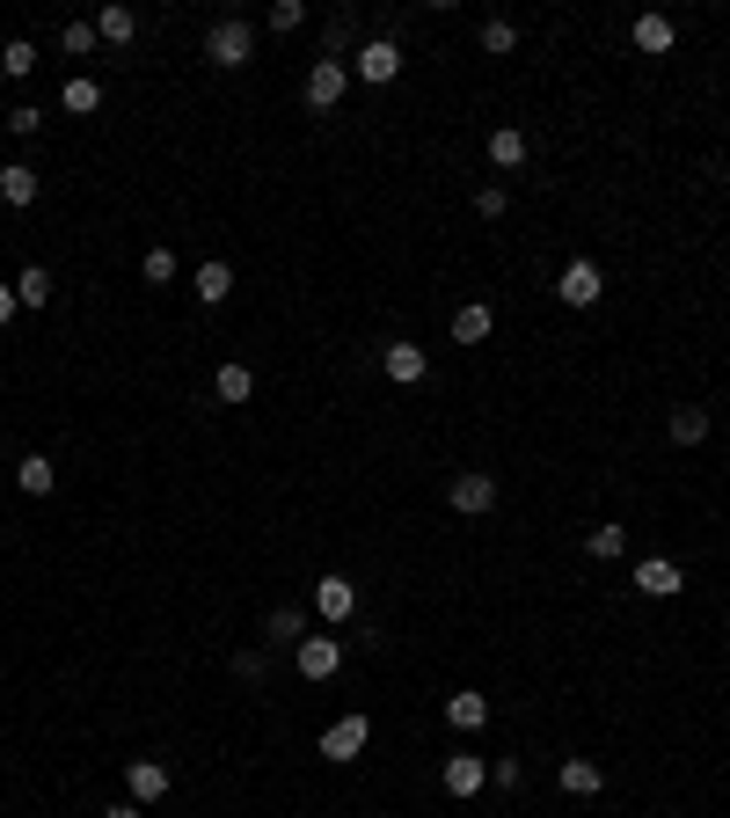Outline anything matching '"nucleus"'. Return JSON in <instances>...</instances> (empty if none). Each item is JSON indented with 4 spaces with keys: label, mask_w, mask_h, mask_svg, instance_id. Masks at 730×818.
Returning a JSON list of instances; mask_svg holds the SVG:
<instances>
[{
    "label": "nucleus",
    "mask_w": 730,
    "mask_h": 818,
    "mask_svg": "<svg viewBox=\"0 0 730 818\" xmlns=\"http://www.w3.org/2000/svg\"><path fill=\"white\" fill-rule=\"evenodd\" d=\"M205 59H212V67H226V73L249 67V59H256V30H249L242 16H220V22L205 30Z\"/></svg>",
    "instance_id": "nucleus-1"
},
{
    "label": "nucleus",
    "mask_w": 730,
    "mask_h": 818,
    "mask_svg": "<svg viewBox=\"0 0 730 818\" xmlns=\"http://www.w3.org/2000/svg\"><path fill=\"white\" fill-rule=\"evenodd\" d=\"M351 73H358L365 88H387L402 73V44H395V37H365L358 52H351Z\"/></svg>",
    "instance_id": "nucleus-2"
},
{
    "label": "nucleus",
    "mask_w": 730,
    "mask_h": 818,
    "mask_svg": "<svg viewBox=\"0 0 730 818\" xmlns=\"http://www.w3.org/2000/svg\"><path fill=\"white\" fill-rule=\"evenodd\" d=\"M446 497H453V512H460V519H483V512L497 505V475H489V468H460Z\"/></svg>",
    "instance_id": "nucleus-3"
},
{
    "label": "nucleus",
    "mask_w": 730,
    "mask_h": 818,
    "mask_svg": "<svg viewBox=\"0 0 730 818\" xmlns=\"http://www.w3.org/2000/svg\"><path fill=\"white\" fill-rule=\"evenodd\" d=\"M365 738H373V716H365V709L336 716L329 731H322V760H358V753H365Z\"/></svg>",
    "instance_id": "nucleus-4"
},
{
    "label": "nucleus",
    "mask_w": 730,
    "mask_h": 818,
    "mask_svg": "<svg viewBox=\"0 0 730 818\" xmlns=\"http://www.w3.org/2000/svg\"><path fill=\"white\" fill-rule=\"evenodd\" d=\"M344 88H351L344 59H314V67H307V110H336V103H344Z\"/></svg>",
    "instance_id": "nucleus-5"
},
{
    "label": "nucleus",
    "mask_w": 730,
    "mask_h": 818,
    "mask_svg": "<svg viewBox=\"0 0 730 818\" xmlns=\"http://www.w3.org/2000/svg\"><path fill=\"white\" fill-rule=\"evenodd\" d=\"M636 593H643V599H679V593H687V570H679L672 556H643V563H636Z\"/></svg>",
    "instance_id": "nucleus-6"
},
{
    "label": "nucleus",
    "mask_w": 730,
    "mask_h": 818,
    "mask_svg": "<svg viewBox=\"0 0 730 818\" xmlns=\"http://www.w3.org/2000/svg\"><path fill=\"white\" fill-rule=\"evenodd\" d=\"M293 665H300V679H336L344 673V644L336 636H307V644H293Z\"/></svg>",
    "instance_id": "nucleus-7"
},
{
    "label": "nucleus",
    "mask_w": 730,
    "mask_h": 818,
    "mask_svg": "<svg viewBox=\"0 0 730 818\" xmlns=\"http://www.w3.org/2000/svg\"><path fill=\"white\" fill-rule=\"evenodd\" d=\"M438 782H446V797H483V782H489L483 753H446V767H438Z\"/></svg>",
    "instance_id": "nucleus-8"
},
{
    "label": "nucleus",
    "mask_w": 730,
    "mask_h": 818,
    "mask_svg": "<svg viewBox=\"0 0 730 818\" xmlns=\"http://www.w3.org/2000/svg\"><path fill=\"white\" fill-rule=\"evenodd\" d=\"M556 293H562V307H599L607 279H599V263H585V256H577L570 271H562V285H556Z\"/></svg>",
    "instance_id": "nucleus-9"
},
{
    "label": "nucleus",
    "mask_w": 730,
    "mask_h": 818,
    "mask_svg": "<svg viewBox=\"0 0 730 818\" xmlns=\"http://www.w3.org/2000/svg\"><path fill=\"white\" fill-rule=\"evenodd\" d=\"M381 366H387V381H402V387H417L424 373H432V358H424V344H409V336H395V344L381 351Z\"/></svg>",
    "instance_id": "nucleus-10"
},
{
    "label": "nucleus",
    "mask_w": 730,
    "mask_h": 818,
    "mask_svg": "<svg viewBox=\"0 0 730 818\" xmlns=\"http://www.w3.org/2000/svg\"><path fill=\"white\" fill-rule=\"evenodd\" d=\"M314 614H322V622H351V614H358V585H351V577H322V585H314Z\"/></svg>",
    "instance_id": "nucleus-11"
},
{
    "label": "nucleus",
    "mask_w": 730,
    "mask_h": 818,
    "mask_svg": "<svg viewBox=\"0 0 730 818\" xmlns=\"http://www.w3.org/2000/svg\"><path fill=\"white\" fill-rule=\"evenodd\" d=\"M124 789H132V804H161L169 797V767L161 760H124Z\"/></svg>",
    "instance_id": "nucleus-12"
},
{
    "label": "nucleus",
    "mask_w": 730,
    "mask_h": 818,
    "mask_svg": "<svg viewBox=\"0 0 730 818\" xmlns=\"http://www.w3.org/2000/svg\"><path fill=\"white\" fill-rule=\"evenodd\" d=\"M497 330V307L489 300H468V307H453V344H483Z\"/></svg>",
    "instance_id": "nucleus-13"
},
{
    "label": "nucleus",
    "mask_w": 730,
    "mask_h": 818,
    "mask_svg": "<svg viewBox=\"0 0 730 818\" xmlns=\"http://www.w3.org/2000/svg\"><path fill=\"white\" fill-rule=\"evenodd\" d=\"M446 724H453V731H483V724H489L483 687H460V695H446Z\"/></svg>",
    "instance_id": "nucleus-14"
},
{
    "label": "nucleus",
    "mask_w": 730,
    "mask_h": 818,
    "mask_svg": "<svg viewBox=\"0 0 730 818\" xmlns=\"http://www.w3.org/2000/svg\"><path fill=\"white\" fill-rule=\"evenodd\" d=\"M52 483H59V468L44 461V453H22V461H16V489H22V497H52Z\"/></svg>",
    "instance_id": "nucleus-15"
},
{
    "label": "nucleus",
    "mask_w": 730,
    "mask_h": 818,
    "mask_svg": "<svg viewBox=\"0 0 730 818\" xmlns=\"http://www.w3.org/2000/svg\"><path fill=\"white\" fill-rule=\"evenodd\" d=\"M0 205H37V169L30 161H8V169H0Z\"/></svg>",
    "instance_id": "nucleus-16"
},
{
    "label": "nucleus",
    "mask_w": 730,
    "mask_h": 818,
    "mask_svg": "<svg viewBox=\"0 0 730 818\" xmlns=\"http://www.w3.org/2000/svg\"><path fill=\"white\" fill-rule=\"evenodd\" d=\"M191 293H197V300H205V307H220V300H226V293H234V263H220V256H212V263H197V279H191Z\"/></svg>",
    "instance_id": "nucleus-17"
},
{
    "label": "nucleus",
    "mask_w": 730,
    "mask_h": 818,
    "mask_svg": "<svg viewBox=\"0 0 730 818\" xmlns=\"http://www.w3.org/2000/svg\"><path fill=\"white\" fill-rule=\"evenodd\" d=\"M489 169H526V132L519 124H497V132H489Z\"/></svg>",
    "instance_id": "nucleus-18"
},
{
    "label": "nucleus",
    "mask_w": 730,
    "mask_h": 818,
    "mask_svg": "<svg viewBox=\"0 0 730 818\" xmlns=\"http://www.w3.org/2000/svg\"><path fill=\"white\" fill-rule=\"evenodd\" d=\"M212 395H220V402H249V395H256V373H249L242 358H226V366L212 373Z\"/></svg>",
    "instance_id": "nucleus-19"
},
{
    "label": "nucleus",
    "mask_w": 730,
    "mask_h": 818,
    "mask_svg": "<svg viewBox=\"0 0 730 818\" xmlns=\"http://www.w3.org/2000/svg\"><path fill=\"white\" fill-rule=\"evenodd\" d=\"M672 16H636V52H650V59H665L672 52Z\"/></svg>",
    "instance_id": "nucleus-20"
},
{
    "label": "nucleus",
    "mask_w": 730,
    "mask_h": 818,
    "mask_svg": "<svg viewBox=\"0 0 730 818\" xmlns=\"http://www.w3.org/2000/svg\"><path fill=\"white\" fill-rule=\"evenodd\" d=\"M665 432H672L679 446H701V438H709V410H701V402H679V410H672V424H665Z\"/></svg>",
    "instance_id": "nucleus-21"
},
{
    "label": "nucleus",
    "mask_w": 730,
    "mask_h": 818,
    "mask_svg": "<svg viewBox=\"0 0 730 818\" xmlns=\"http://www.w3.org/2000/svg\"><path fill=\"white\" fill-rule=\"evenodd\" d=\"M562 789H570V797H599V789H607V767L599 760H562Z\"/></svg>",
    "instance_id": "nucleus-22"
},
{
    "label": "nucleus",
    "mask_w": 730,
    "mask_h": 818,
    "mask_svg": "<svg viewBox=\"0 0 730 818\" xmlns=\"http://www.w3.org/2000/svg\"><path fill=\"white\" fill-rule=\"evenodd\" d=\"M59 103H67L73 118H88V110H103V88L88 81V73H67V88H59Z\"/></svg>",
    "instance_id": "nucleus-23"
},
{
    "label": "nucleus",
    "mask_w": 730,
    "mask_h": 818,
    "mask_svg": "<svg viewBox=\"0 0 730 818\" xmlns=\"http://www.w3.org/2000/svg\"><path fill=\"white\" fill-rule=\"evenodd\" d=\"M263 636H271V644H300V636H307V614H300V607H271Z\"/></svg>",
    "instance_id": "nucleus-24"
},
{
    "label": "nucleus",
    "mask_w": 730,
    "mask_h": 818,
    "mask_svg": "<svg viewBox=\"0 0 730 818\" xmlns=\"http://www.w3.org/2000/svg\"><path fill=\"white\" fill-rule=\"evenodd\" d=\"M132 30H140L132 8H103V16H95V37H103V44H132Z\"/></svg>",
    "instance_id": "nucleus-25"
},
{
    "label": "nucleus",
    "mask_w": 730,
    "mask_h": 818,
    "mask_svg": "<svg viewBox=\"0 0 730 818\" xmlns=\"http://www.w3.org/2000/svg\"><path fill=\"white\" fill-rule=\"evenodd\" d=\"M16 300H22V307H52V271H37V263H30V271L16 279Z\"/></svg>",
    "instance_id": "nucleus-26"
},
{
    "label": "nucleus",
    "mask_w": 730,
    "mask_h": 818,
    "mask_svg": "<svg viewBox=\"0 0 730 818\" xmlns=\"http://www.w3.org/2000/svg\"><path fill=\"white\" fill-rule=\"evenodd\" d=\"M628 548V526H591L585 534V556H599V563H614Z\"/></svg>",
    "instance_id": "nucleus-27"
},
{
    "label": "nucleus",
    "mask_w": 730,
    "mask_h": 818,
    "mask_svg": "<svg viewBox=\"0 0 730 818\" xmlns=\"http://www.w3.org/2000/svg\"><path fill=\"white\" fill-rule=\"evenodd\" d=\"M95 44H103V37H95V22H67V30H59V52H67V59H88Z\"/></svg>",
    "instance_id": "nucleus-28"
},
{
    "label": "nucleus",
    "mask_w": 730,
    "mask_h": 818,
    "mask_svg": "<svg viewBox=\"0 0 730 818\" xmlns=\"http://www.w3.org/2000/svg\"><path fill=\"white\" fill-rule=\"evenodd\" d=\"M0 73H8V81H30V73H37V44H22V37H16V44L0 52Z\"/></svg>",
    "instance_id": "nucleus-29"
},
{
    "label": "nucleus",
    "mask_w": 730,
    "mask_h": 818,
    "mask_svg": "<svg viewBox=\"0 0 730 818\" xmlns=\"http://www.w3.org/2000/svg\"><path fill=\"white\" fill-rule=\"evenodd\" d=\"M140 279L146 285H175V249H146V256H140Z\"/></svg>",
    "instance_id": "nucleus-30"
},
{
    "label": "nucleus",
    "mask_w": 730,
    "mask_h": 818,
    "mask_svg": "<svg viewBox=\"0 0 730 818\" xmlns=\"http://www.w3.org/2000/svg\"><path fill=\"white\" fill-rule=\"evenodd\" d=\"M511 44H519V30H511L505 16H489V22H483V52H497V59H505Z\"/></svg>",
    "instance_id": "nucleus-31"
},
{
    "label": "nucleus",
    "mask_w": 730,
    "mask_h": 818,
    "mask_svg": "<svg viewBox=\"0 0 730 818\" xmlns=\"http://www.w3.org/2000/svg\"><path fill=\"white\" fill-rule=\"evenodd\" d=\"M234 673H242L249 687H263V673H271V658H263V650L249 644V650H234Z\"/></svg>",
    "instance_id": "nucleus-32"
},
{
    "label": "nucleus",
    "mask_w": 730,
    "mask_h": 818,
    "mask_svg": "<svg viewBox=\"0 0 730 818\" xmlns=\"http://www.w3.org/2000/svg\"><path fill=\"white\" fill-rule=\"evenodd\" d=\"M505 205H511L505 183H483V191H475V212H483V220H505Z\"/></svg>",
    "instance_id": "nucleus-33"
},
{
    "label": "nucleus",
    "mask_w": 730,
    "mask_h": 818,
    "mask_svg": "<svg viewBox=\"0 0 730 818\" xmlns=\"http://www.w3.org/2000/svg\"><path fill=\"white\" fill-rule=\"evenodd\" d=\"M300 22H307V8H300V0H278V8H271V30H300Z\"/></svg>",
    "instance_id": "nucleus-34"
},
{
    "label": "nucleus",
    "mask_w": 730,
    "mask_h": 818,
    "mask_svg": "<svg viewBox=\"0 0 730 818\" xmlns=\"http://www.w3.org/2000/svg\"><path fill=\"white\" fill-rule=\"evenodd\" d=\"M37 124H44V110H30V103H22V110H8V132H16V140H30Z\"/></svg>",
    "instance_id": "nucleus-35"
},
{
    "label": "nucleus",
    "mask_w": 730,
    "mask_h": 818,
    "mask_svg": "<svg viewBox=\"0 0 730 818\" xmlns=\"http://www.w3.org/2000/svg\"><path fill=\"white\" fill-rule=\"evenodd\" d=\"M322 44H329V59H344V44H351V16H336V22H329V37H322Z\"/></svg>",
    "instance_id": "nucleus-36"
},
{
    "label": "nucleus",
    "mask_w": 730,
    "mask_h": 818,
    "mask_svg": "<svg viewBox=\"0 0 730 818\" xmlns=\"http://www.w3.org/2000/svg\"><path fill=\"white\" fill-rule=\"evenodd\" d=\"M16 307H22V300H16V285H0V322H16Z\"/></svg>",
    "instance_id": "nucleus-37"
},
{
    "label": "nucleus",
    "mask_w": 730,
    "mask_h": 818,
    "mask_svg": "<svg viewBox=\"0 0 730 818\" xmlns=\"http://www.w3.org/2000/svg\"><path fill=\"white\" fill-rule=\"evenodd\" d=\"M103 818H140V804H110V811Z\"/></svg>",
    "instance_id": "nucleus-38"
},
{
    "label": "nucleus",
    "mask_w": 730,
    "mask_h": 818,
    "mask_svg": "<svg viewBox=\"0 0 730 818\" xmlns=\"http://www.w3.org/2000/svg\"><path fill=\"white\" fill-rule=\"evenodd\" d=\"M723 191H730V169H723Z\"/></svg>",
    "instance_id": "nucleus-39"
}]
</instances>
